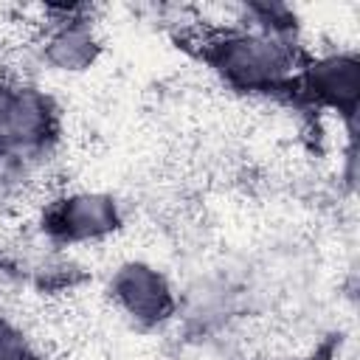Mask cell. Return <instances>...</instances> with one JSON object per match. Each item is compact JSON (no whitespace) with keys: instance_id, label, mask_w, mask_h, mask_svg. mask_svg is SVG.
Wrapping results in <instances>:
<instances>
[{"instance_id":"2","label":"cell","mask_w":360,"mask_h":360,"mask_svg":"<svg viewBox=\"0 0 360 360\" xmlns=\"http://www.w3.org/2000/svg\"><path fill=\"white\" fill-rule=\"evenodd\" d=\"M56 135L53 101L25 79L0 82V158H34Z\"/></svg>"},{"instance_id":"7","label":"cell","mask_w":360,"mask_h":360,"mask_svg":"<svg viewBox=\"0 0 360 360\" xmlns=\"http://www.w3.org/2000/svg\"><path fill=\"white\" fill-rule=\"evenodd\" d=\"M0 360H34L28 335L6 315H0Z\"/></svg>"},{"instance_id":"5","label":"cell","mask_w":360,"mask_h":360,"mask_svg":"<svg viewBox=\"0 0 360 360\" xmlns=\"http://www.w3.org/2000/svg\"><path fill=\"white\" fill-rule=\"evenodd\" d=\"M298 82L321 107L335 115H352L360 96V68L354 53L318 51L298 73Z\"/></svg>"},{"instance_id":"4","label":"cell","mask_w":360,"mask_h":360,"mask_svg":"<svg viewBox=\"0 0 360 360\" xmlns=\"http://www.w3.org/2000/svg\"><path fill=\"white\" fill-rule=\"evenodd\" d=\"M118 228H121L118 202L98 188H82L56 197L48 211V231L70 245H90L110 239Z\"/></svg>"},{"instance_id":"3","label":"cell","mask_w":360,"mask_h":360,"mask_svg":"<svg viewBox=\"0 0 360 360\" xmlns=\"http://www.w3.org/2000/svg\"><path fill=\"white\" fill-rule=\"evenodd\" d=\"M107 298L118 318H127L141 329L160 326L174 312V290L169 278L143 259H127L115 267Z\"/></svg>"},{"instance_id":"1","label":"cell","mask_w":360,"mask_h":360,"mask_svg":"<svg viewBox=\"0 0 360 360\" xmlns=\"http://www.w3.org/2000/svg\"><path fill=\"white\" fill-rule=\"evenodd\" d=\"M202 51L217 76L236 93L248 98L273 96L292 82H298V56L295 45L287 42L278 31L250 22L228 34L202 37Z\"/></svg>"},{"instance_id":"6","label":"cell","mask_w":360,"mask_h":360,"mask_svg":"<svg viewBox=\"0 0 360 360\" xmlns=\"http://www.w3.org/2000/svg\"><path fill=\"white\" fill-rule=\"evenodd\" d=\"M42 59L65 73H82L87 70L98 56V37L87 17H82V8H62L53 6V20L48 31L39 39Z\"/></svg>"}]
</instances>
